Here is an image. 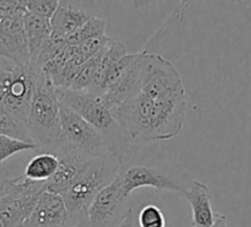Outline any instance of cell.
<instances>
[{
  "instance_id": "cb8c5ba5",
  "label": "cell",
  "mask_w": 251,
  "mask_h": 227,
  "mask_svg": "<svg viewBox=\"0 0 251 227\" xmlns=\"http://www.w3.org/2000/svg\"><path fill=\"white\" fill-rule=\"evenodd\" d=\"M209 227H230V225H229L228 219H226V215L217 214L216 220H214V222Z\"/></svg>"
},
{
  "instance_id": "4fadbf2b",
  "label": "cell",
  "mask_w": 251,
  "mask_h": 227,
  "mask_svg": "<svg viewBox=\"0 0 251 227\" xmlns=\"http://www.w3.org/2000/svg\"><path fill=\"white\" fill-rule=\"evenodd\" d=\"M192 211L191 225L194 227H209L216 220V212L212 207L211 189L201 181H191L187 189L182 193Z\"/></svg>"
},
{
  "instance_id": "484cf974",
  "label": "cell",
  "mask_w": 251,
  "mask_h": 227,
  "mask_svg": "<svg viewBox=\"0 0 251 227\" xmlns=\"http://www.w3.org/2000/svg\"><path fill=\"white\" fill-rule=\"evenodd\" d=\"M131 1L137 9H141V8H144V6L149 5L151 3H153L154 0H131Z\"/></svg>"
},
{
  "instance_id": "e0dca14e",
  "label": "cell",
  "mask_w": 251,
  "mask_h": 227,
  "mask_svg": "<svg viewBox=\"0 0 251 227\" xmlns=\"http://www.w3.org/2000/svg\"><path fill=\"white\" fill-rule=\"evenodd\" d=\"M106 32V21L101 18H93L89 20L84 26H81L78 31L67 38V43L69 45H78L80 43L86 42L94 38L103 37Z\"/></svg>"
},
{
  "instance_id": "8992f818",
  "label": "cell",
  "mask_w": 251,
  "mask_h": 227,
  "mask_svg": "<svg viewBox=\"0 0 251 227\" xmlns=\"http://www.w3.org/2000/svg\"><path fill=\"white\" fill-rule=\"evenodd\" d=\"M121 185L127 197L139 188H154L156 190H171L182 194L187 187H183L177 178H174L163 170L149 165H132L131 162L121 166L117 173Z\"/></svg>"
},
{
  "instance_id": "52a82bcc",
  "label": "cell",
  "mask_w": 251,
  "mask_h": 227,
  "mask_svg": "<svg viewBox=\"0 0 251 227\" xmlns=\"http://www.w3.org/2000/svg\"><path fill=\"white\" fill-rule=\"evenodd\" d=\"M41 74L42 70L31 63L26 67L13 65L11 68L10 85L1 105L26 123L33 92Z\"/></svg>"
},
{
  "instance_id": "83f0119b",
  "label": "cell",
  "mask_w": 251,
  "mask_h": 227,
  "mask_svg": "<svg viewBox=\"0 0 251 227\" xmlns=\"http://www.w3.org/2000/svg\"><path fill=\"white\" fill-rule=\"evenodd\" d=\"M71 227H89V226H88V222L84 221V222H80V224H78V225H73V226H71Z\"/></svg>"
},
{
  "instance_id": "44dd1931",
  "label": "cell",
  "mask_w": 251,
  "mask_h": 227,
  "mask_svg": "<svg viewBox=\"0 0 251 227\" xmlns=\"http://www.w3.org/2000/svg\"><path fill=\"white\" fill-rule=\"evenodd\" d=\"M26 11L27 0H0V21L19 14H25Z\"/></svg>"
},
{
  "instance_id": "9a60e30c",
  "label": "cell",
  "mask_w": 251,
  "mask_h": 227,
  "mask_svg": "<svg viewBox=\"0 0 251 227\" xmlns=\"http://www.w3.org/2000/svg\"><path fill=\"white\" fill-rule=\"evenodd\" d=\"M58 168V158L52 153L37 154L25 168V177L37 182H47Z\"/></svg>"
},
{
  "instance_id": "7c38bea8",
  "label": "cell",
  "mask_w": 251,
  "mask_h": 227,
  "mask_svg": "<svg viewBox=\"0 0 251 227\" xmlns=\"http://www.w3.org/2000/svg\"><path fill=\"white\" fill-rule=\"evenodd\" d=\"M66 203L59 194L45 192L38 198L32 212L20 227H71Z\"/></svg>"
},
{
  "instance_id": "2e32d148",
  "label": "cell",
  "mask_w": 251,
  "mask_h": 227,
  "mask_svg": "<svg viewBox=\"0 0 251 227\" xmlns=\"http://www.w3.org/2000/svg\"><path fill=\"white\" fill-rule=\"evenodd\" d=\"M0 135H6L14 139L33 142L30 137L27 123L13 114L1 103H0Z\"/></svg>"
},
{
  "instance_id": "4316f807",
  "label": "cell",
  "mask_w": 251,
  "mask_h": 227,
  "mask_svg": "<svg viewBox=\"0 0 251 227\" xmlns=\"http://www.w3.org/2000/svg\"><path fill=\"white\" fill-rule=\"evenodd\" d=\"M9 181H10V180H9V178L0 177V198H1V195L4 194V192H5L6 185H8Z\"/></svg>"
},
{
  "instance_id": "8fae6325",
  "label": "cell",
  "mask_w": 251,
  "mask_h": 227,
  "mask_svg": "<svg viewBox=\"0 0 251 227\" xmlns=\"http://www.w3.org/2000/svg\"><path fill=\"white\" fill-rule=\"evenodd\" d=\"M53 154L58 158V168L46 182V190L62 195L80 176L90 158L64 142Z\"/></svg>"
},
{
  "instance_id": "603a6c76",
  "label": "cell",
  "mask_w": 251,
  "mask_h": 227,
  "mask_svg": "<svg viewBox=\"0 0 251 227\" xmlns=\"http://www.w3.org/2000/svg\"><path fill=\"white\" fill-rule=\"evenodd\" d=\"M11 68L13 65L9 67H0V103L3 102L6 92H8L9 85L11 80Z\"/></svg>"
},
{
  "instance_id": "6da1fadb",
  "label": "cell",
  "mask_w": 251,
  "mask_h": 227,
  "mask_svg": "<svg viewBox=\"0 0 251 227\" xmlns=\"http://www.w3.org/2000/svg\"><path fill=\"white\" fill-rule=\"evenodd\" d=\"M186 106V90L177 69L161 55L144 50L138 90L112 113L132 142L166 141L180 134Z\"/></svg>"
},
{
  "instance_id": "ba28073f",
  "label": "cell",
  "mask_w": 251,
  "mask_h": 227,
  "mask_svg": "<svg viewBox=\"0 0 251 227\" xmlns=\"http://www.w3.org/2000/svg\"><path fill=\"white\" fill-rule=\"evenodd\" d=\"M128 197L125 194L118 176L99 192L86 215L89 227H112L125 212L123 206Z\"/></svg>"
},
{
  "instance_id": "d4e9b609",
  "label": "cell",
  "mask_w": 251,
  "mask_h": 227,
  "mask_svg": "<svg viewBox=\"0 0 251 227\" xmlns=\"http://www.w3.org/2000/svg\"><path fill=\"white\" fill-rule=\"evenodd\" d=\"M195 1H209V0H180V8H178V15L182 14V11L185 9H187L188 6H191Z\"/></svg>"
},
{
  "instance_id": "9c48e42d",
  "label": "cell",
  "mask_w": 251,
  "mask_h": 227,
  "mask_svg": "<svg viewBox=\"0 0 251 227\" xmlns=\"http://www.w3.org/2000/svg\"><path fill=\"white\" fill-rule=\"evenodd\" d=\"M98 16L94 0H60L54 15L50 19L52 36L67 40L89 20Z\"/></svg>"
},
{
  "instance_id": "ac0fdd59",
  "label": "cell",
  "mask_w": 251,
  "mask_h": 227,
  "mask_svg": "<svg viewBox=\"0 0 251 227\" xmlns=\"http://www.w3.org/2000/svg\"><path fill=\"white\" fill-rule=\"evenodd\" d=\"M139 227H166V215L156 204L148 203L137 212Z\"/></svg>"
},
{
  "instance_id": "d6986e66",
  "label": "cell",
  "mask_w": 251,
  "mask_h": 227,
  "mask_svg": "<svg viewBox=\"0 0 251 227\" xmlns=\"http://www.w3.org/2000/svg\"><path fill=\"white\" fill-rule=\"evenodd\" d=\"M30 150H37V145L33 142L14 139L6 135H0V163H3L16 154L30 151Z\"/></svg>"
},
{
  "instance_id": "5bb4252c",
  "label": "cell",
  "mask_w": 251,
  "mask_h": 227,
  "mask_svg": "<svg viewBox=\"0 0 251 227\" xmlns=\"http://www.w3.org/2000/svg\"><path fill=\"white\" fill-rule=\"evenodd\" d=\"M24 26H25L26 37H27L31 63H33L42 52L48 41L50 40L52 26L48 19L35 15L28 11H26L24 15Z\"/></svg>"
},
{
  "instance_id": "277c9868",
  "label": "cell",
  "mask_w": 251,
  "mask_h": 227,
  "mask_svg": "<svg viewBox=\"0 0 251 227\" xmlns=\"http://www.w3.org/2000/svg\"><path fill=\"white\" fill-rule=\"evenodd\" d=\"M121 165L113 158L90 159L75 182L63 193L72 226L86 221L88 210L93 200L116 175Z\"/></svg>"
},
{
  "instance_id": "5b68a950",
  "label": "cell",
  "mask_w": 251,
  "mask_h": 227,
  "mask_svg": "<svg viewBox=\"0 0 251 227\" xmlns=\"http://www.w3.org/2000/svg\"><path fill=\"white\" fill-rule=\"evenodd\" d=\"M59 115L64 144L90 159L112 158L102 135L78 113L60 103Z\"/></svg>"
},
{
  "instance_id": "3957f363",
  "label": "cell",
  "mask_w": 251,
  "mask_h": 227,
  "mask_svg": "<svg viewBox=\"0 0 251 227\" xmlns=\"http://www.w3.org/2000/svg\"><path fill=\"white\" fill-rule=\"evenodd\" d=\"M59 108L60 102L55 88L42 71L27 115L30 137L42 153L53 154L63 144Z\"/></svg>"
},
{
  "instance_id": "ffe728a7",
  "label": "cell",
  "mask_w": 251,
  "mask_h": 227,
  "mask_svg": "<svg viewBox=\"0 0 251 227\" xmlns=\"http://www.w3.org/2000/svg\"><path fill=\"white\" fill-rule=\"evenodd\" d=\"M60 0H27V11L50 20Z\"/></svg>"
},
{
  "instance_id": "7a4b0ae2",
  "label": "cell",
  "mask_w": 251,
  "mask_h": 227,
  "mask_svg": "<svg viewBox=\"0 0 251 227\" xmlns=\"http://www.w3.org/2000/svg\"><path fill=\"white\" fill-rule=\"evenodd\" d=\"M58 100L88 123H90L105 139L110 155L121 166L129 163L132 155L131 140L116 120L112 111L101 96L90 91L55 89Z\"/></svg>"
},
{
  "instance_id": "f1b7e54d",
  "label": "cell",
  "mask_w": 251,
  "mask_h": 227,
  "mask_svg": "<svg viewBox=\"0 0 251 227\" xmlns=\"http://www.w3.org/2000/svg\"><path fill=\"white\" fill-rule=\"evenodd\" d=\"M0 67H1V65H0Z\"/></svg>"
},
{
  "instance_id": "30bf717a",
  "label": "cell",
  "mask_w": 251,
  "mask_h": 227,
  "mask_svg": "<svg viewBox=\"0 0 251 227\" xmlns=\"http://www.w3.org/2000/svg\"><path fill=\"white\" fill-rule=\"evenodd\" d=\"M25 14L0 21V59L9 60L16 67H26L31 63L24 26Z\"/></svg>"
},
{
  "instance_id": "7402d4cb",
  "label": "cell",
  "mask_w": 251,
  "mask_h": 227,
  "mask_svg": "<svg viewBox=\"0 0 251 227\" xmlns=\"http://www.w3.org/2000/svg\"><path fill=\"white\" fill-rule=\"evenodd\" d=\"M112 227H139L137 221V212L133 207L125 210Z\"/></svg>"
}]
</instances>
